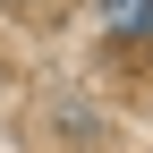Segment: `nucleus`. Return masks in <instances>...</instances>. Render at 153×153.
<instances>
[{"instance_id":"1","label":"nucleus","mask_w":153,"mask_h":153,"mask_svg":"<svg viewBox=\"0 0 153 153\" xmlns=\"http://www.w3.org/2000/svg\"><path fill=\"white\" fill-rule=\"evenodd\" d=\"M102 34H119V43H153V0H102Z\"/></svg>"}]
</instances>
